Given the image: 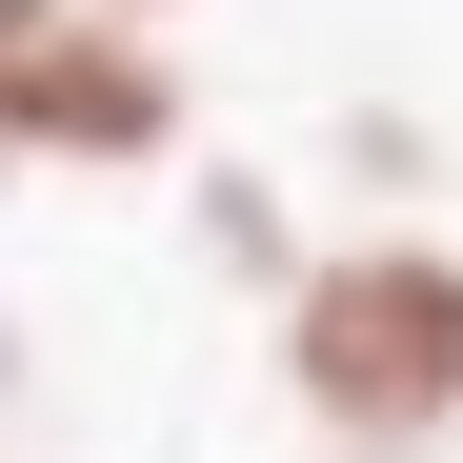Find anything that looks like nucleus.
<instances>
[{"mask_svg": "<svg viewBox=\"0 0 463 463\" xmlns=\"http://www.w3.org/2000/svg\"><path fill=\"white\" fill-rule=\"evenodd\" d=\"M262 383L323 463H443L463 443V242L443 222H323V262L262 302Z\"/></svg>", "mask_w": 463, "mask_h": 463, "instance_id": "1", "label": "nucleus"}, {"mask_svg": "<svg viewBox=\"0 0 463 463\" xmlns=\"http://www.w3.org/2000/svg\"><path fill=\"white\" fill-rule=\"evenodd\" d=\"M21 423H41V343L0 323V443H21Z\"/></svg>", "mask_w": 463, "mask_h": 463, "instance_id": "4", "label": "nucleus"}, {"mask_svg": "<svg viewBox=\"0 0 463 463\" xmlns=\"http://www.w3.org/2000/svg\"><path fill=\"white\" fill-rule=\"evenodd\" d=\"M182 202H202V262H222V282H262V302L323 262V242H302V202H282L262 162H182Z\"/></svg>", "mask_w": 463, "mask_h": 463, "instance_id": "3", "label": "nucleus"}, {"mask_svg": "<svg viewBox=\"0 0 463 463\" xmlns=\"http://www.w3.org/2000/svg\"><path fill=\"white\" fill-rule=\"evenodd\" d=\"M141 21H202V0H141Z\"/></svg>", "mask_w": 463, "mask_h": 463, "instance_id": "5", "label": "nucleus"}, {"mask_svg": "<svg viewBox=\"0 0 463 463\" xmlns=\"http://www.w3.org/2000/svg\"><path fill=\"white\" fill-rule=\"evenodd\" d=\"M0 182H21V162H0Z\"/></svg>", "mask_w": 463, "mask_h": 463, "instance_id": "6", "label": "nucleus"}, {"mask_svg": "<svg viewBox=\"0 0 463 463\" xmlns=\"http://www.w3.org/2000/svg\"><path fill=\"white\" fill-rule=\"evenodd\" d=\"M0 162L61 182H162L202 162V81L141 0H0Z\"/></svg>", "mask_w": 463, "mask_h": 463, "instance_id": "2", "label": "nucleus"}]
</instances>
